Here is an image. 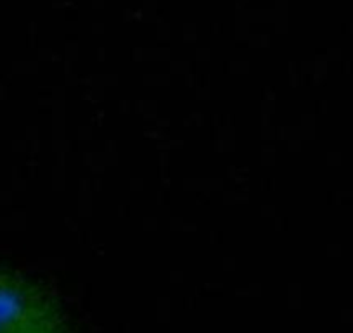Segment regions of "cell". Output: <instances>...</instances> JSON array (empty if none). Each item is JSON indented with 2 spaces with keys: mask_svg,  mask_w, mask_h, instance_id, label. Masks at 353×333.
<instances>
[{
  "mask_svg": "<svg viewBox=\"0 0 353 333\" xmlns=\"http://www.w3.org/2000/svg\"><path fill=\"white\" fill-rule=\"evenodd\" d=\"M0 333H73L47 285L0 264Z\"/></svg>",
  "mask_w": 353,
  "mask_h": 333,
  "instance_id": "cell-1",
  "label": "cell"
}]
</instances>
